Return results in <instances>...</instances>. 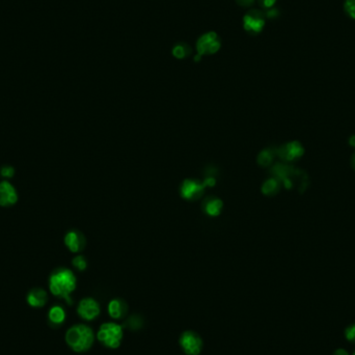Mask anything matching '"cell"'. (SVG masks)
<instances>
[{"label": "cell", "instance_id": "cell-21", "mask_svg": "<svg viewBox=\"0 0 355 355\" xmlns=\"http://www.w3.org/2000/svg\"><path fill=\"white\" fill-rule=\"evenodd\" d=\"M72 263H73V266H74V267H75V268H77V269H78V270H80V271L85 270V269H86V267H87L86 260H85V259H84V257H82V256H78V257L74 258Z\"/></svg>", "mask_w": 355, "mask_h": 355}, {"label": "cell", "instance_id": "cell-14", "mask_svg": "<svg viewBox=\"0 0 355 355\" xmlns=\"http://www.w3.org/2000/svg\"><path fill=\"white\" fill-rule=\"evenodd\" d=\"M280 189V181L276 178H270L262 186V192L265 195H275Z\"/></svg>", "mask_w": 355, "mask_h": 355}, {"label": "cell", "instance_id": "cell-5", "mask_svg": "<svg viewBox=\"0 0 355 355\" xmlns=\"http://www.w3.org/2000/svg\"><path fill=\"white\" fill-rule=\"evenodd\" d=\"M265 26V14L260 10H251L243 17V27L250 34H259Z\"/></svg>", "mask_w": 355, "mask_h": 355}, {"label": "cell", "instance_id": "cell-4", "mask_svg": "<svg viewBox=\"0 0 355 355\" xmlns=\"http://www.w3.org/2000/svg\"><path fill=\"white\" fill-rule=\"evenodd\" d=\"M221 46L220 38L214 31H209L199 37L196 43V50L199 55H211L216 53Z\"/></svg>", "mask_w": 355, "mask_h": 355}, {"label": "cell", "instance_id": "cell-28", "mask_svg": "<svg viewBox=\"0 0 355 355\" xmlns=\"http://www.w3.org/2000/svg\"><path fill=\"white\" fill-rule=\"evenodd\" d=\"M332 355H349V353H348V352H347L345 349L340 348V349L336 350V351L334 352V354H332Z\"/></svg>", "mask_w": 355, "mask_h": 355}, {"label": "cell", "instance_id": "cell-24", "mask_svg": "<svg viewBox=\"0 0 355 355\" xmlns=\"http://www.w3.org/2000/svg\"><path fill=\"white\" fill-rule=\"evenodd\" d=\"M275 3H276V0H258L259 6L265 10H269V9L273 8Z\"/></svg>", "mask_w": 355, "mask_h": 355}, {"label": "cell", "instance_id": "cell-23", "mask_svg": "<svg viewBox=\"0 0 355 355\" xmlns=\"http://www.w3.org/2000/svg\"><path fill=\"white\" fill-rule=\"evenodd\" d=\"M0 173H2V175L4 178H8V179H11V178L14 176L15 174V168L10 166V165H6L2 168V170H0Z\"/></svg>", "mask_w": 355, "mask_h": 355}, {"label": "cell", "instance_id": "cell-29", "mask_svg": "<svg viewBox=\"0 0 355 355\" xmlns=\"http://www.w3.org/2000/svg\"><path fill=\"white\" fill-rule=\"evenodd\" d=\"M349 144H350V146H352V147H354L355 148V135H352L350 138H349Z\"/></svg>", "mask_w": 355, "mask_h": 355}, {"label": "cell", "instance_id": "cell-1", "mask_svg": "<svg viewBox=\"0 0 355 355\" xmlns=\"http://www.w3.org/2000/svg\"><path fill=\"white\" fill-rule=\"evenodd\" d=\"M49 288L53 295L63 298L69 304H72L71 293L76 288V277L69 269H58L51 274Z\"/></svg>", "mask_w": 355, "mask_h": 355}, {"label": "cell", "instance_id": "cell-31", "mask_svg": "<svg viewBox=\"0 0 355 355\" xmlns=\"http://www.w3.org/2000/svg\"><path fill=\"white\" fill-rule=\"evenodd\" d=\"M201 58H202V55H199L197 53V55L194 57V61H199V60H201Z\"/></svg>", "mask_w": 355, "mask_h": 355}, {"label": "cell", "instance_id": "cell-22", "mask_svg": "<svg viewBox=\"0 0 355 355\" xmlns=\"http://www.w3.org/2000/svg\"><path fill=\"white\" fill-rule=\"evenodd\" d=\"M345 337H346L347 341L355 344V324H352L346 328Z\"/></svg>", "mask_w": 355, "mask_h": 355}, {"label": "cell", "instance_id": "cell-13", "mask_svg": "<svg viewBox=\"0 0 355 355\" xmlns=\"http://www.w3.org/2000/svg\"><path fill=\"white\" fill-rule=\"evenodd\" d=\"M127 310L126 304L119 299H115L113 301H110L108 304V313L110 317H113L115 319H120L122 318Z\"/></svg>", "mask_w": 355, "mask_h": 355}, {"label": "cell", "instance_id": "cell-6", "mask_svg": "<svg viewBox=\"0 0 355 355\" xmlns=\"http://www.w3.org/2000/svg\"><path fill=\"white\" fill-rule=\"evenodd\" d=\"M180 345L187 355H198L203 348L201 338L190 330L183 332L180 338Z\"/></svg>", "mask_w": 355, "mask_h": 355}, {"label": "cell", "instance_id": "cell-3", "mask_svg": "<svg viewBox=\"0 0 355 355\" xmlns=\"http://www.w3.org/2000/svg\"><path fill=\"white\" fill-rule=\"evenodd\" d=\"M97 338L104 346L117 349L120 347L123 340V327L117 323H105L101 325Z\"/></svg>", "mask_w": 355, "mask_h": 355}, {"label": "cell", "instance_id": "cell-7", "mask_svg": "<svg viewBox=\"0 0 355 355\" xmlns=\"http://www.w3.org/2000/svg\"><path fill=\"white\" fill-rule=\"evenodd\" d=\"M304 153V148L299 141H291L281 146L277 154L278 156L287 162H292L299 159Z\"/></svg>", "mask_w": 355, "mask_h": 355}, {"label": "cell", "instance_id": "cell-32", "mask_svg": "<svg viewBox=\"0 0 355 355\" xmlns=\"http://www.w3.org/2000/svg\"><path fill=\"white\" fill-rule=\"evenodd\" d=\"M353 355H355V351H354V353H353Z\"/></svg>", "mask_w": 355, "mask_h": 355}, {"label": "cell", "instance_id": "cell-18", "mask_svg": "<svg viewBox=\"0 0 355 355\" xmlns=\"http://www.w3.org/2000/svg\"><path fill=\"white\" fill-rule=\"evenodd\" d=\"M223 202L218 198H212L205 205V211L210 216H218L223 209Z\"/></svg>", "mask_w": 355, "mask_h": 355}, {"label": "cell", "instance_id": "cell-26", "mask_svg": "<svg viewBox=\"0 0 355 355\" xmlns=\"http://www.w3.org/2000/svg\"><path fill=\"white\" fill-rule=\"evenodd\" d=\"M264 14H265V16L267 17V18L273 19V18H276V17L279 15V12H278V10H276V9H274V8H271V9H269V10H267V12L264 13Z\"/></svg>", "mask_w": 355, "mask_h": 355}, {"label": "cell", "instance_id": "cell-12", "mask_svg": "<svg viewBox=\"0 0 355 355\" xmlns=\"http://www.w3.org/2000/svg\"><path fill=\"white\" fill-rule=\"evenodd\" d=\"M48 300L47 292L41 289V288H34V289L30 290L27 295V302L29 305L33 307H42L46 304Z\"/></svg>", "mask_w": 355, "mask_h": 355}, {"label": "cell", "instance_id": "cell-30", "mask_svg": "<svg viewBox=\"0 0 355 355\" xmlns=\"http://www.w3.org/2000/svg\"><path fill=\"white\" fill-rule=\"evenodd\" d=\"M351 166L355 170V152H354V154L352 155V157H351Z\"/></svg>", "mask_w": 355, "mask_h": 355}, {"label": "cell", "instance_id": "cell-16", "mask_svg": "<svg viewBox=\"0 0 355 355\" xmlns=\"http://www.w3.org/2000/svg\"><path fill=\"white\" fill-rule=\"evenodd\" d=\"M191 54V47L186 43H176L172 48V55L178 59H183Z\"/></svg>", "mask_w": 355, "mask_h": 355}, {"label": "cell", "instance_id": "cell-17", "mask_svg": "<svg viewBox=\"0 0 355 355\" xmlns=\"http://www.w3.org/2000/svg\"><path fill=\"white\" fill-rule=\"evenodd\" d=\"M65 319L64 309L61 306L55 305L49 310V321L53 324H61Z\"/></svg>", "mask_w": 355, "mask_h": 355}, {"label": "cell", "instance_id": "cell-9", "mask_svg": "<svg viewBox=\"0 0 355 355\" xmlns=\"http://www.w3.org/2000/svg\"><path fill=\"white\" fill-rule=\"evenodd\" d=\"M205 184L193 180H185L181 187V194L186 199H196L205 191Z\"/></svg>", "mask_w": 355, "mask_h": 355}, {"label": "cell", "instance_id": "cell-8", "mask_svg": "<svg viewBox=\"0 0 355 355\" xmlns=\"http://www.w3.org/2000/svg\"><path fill=\"white\" fill-rule=\"evenodd\" d=\"M77 313L82 319L91 321L99 316L100 305L93 298H84L79 302Z\"/></svg>", "mask_w": 355, "mask_h": 355}, {"label": "cell", "instance_id": "cell-15", "mask_svg": "<svg viewBox=\"0 0 355 355\" xmlns=\"http://www.w3.org/2000/svg\"><path fill=\"white\" fill-rule=\"evenodd\" d=\"M271 172L274 174V178H276V179H278L279 181H283L287 178H290V175L293 172V168L286 164L278 163L274 165Z\"/></svg>", "mask_w": 355, "mask_h": 355}, {"label": "cell", "instance_id": "cell-2", "mask_svg": "<svg viewBox=\"0 0 355 355\" xmlns=\"http://www.w3.org/2000/svg\"><path fill=\"white\" fill-rule=\"evenodd\" d=\"M65 342L75 352H84L94 343V332L91 327L78 324L72 326L65 334Z\"/></svg>", "mask_w": 355, "mask_h": 355}, {"label": "cell", "instance_id": "cell-20", "mask_svg": "<svg viewBox=\"0 0 355 355\" xmlns=\"http://www.w3.org/2000/svg\"><path fill=\"white\" fill-rule=\"evenodd\" d=\"M344 9L349 17L355 19V0H345Z\"/></svg>", "mask_w": 355, "mask_h": 355}, {"label": "cell", "instance_id": "cell-10", "mask_svg": "<svg viewBox=\"0 0 355 355\" xmlns=\"http://www.w3.org/2000/svg\"><path fill=\"white\" fill-rule=\"evenodd\" d=\"M18 194L15 187L8 181L0 183V206L10 207L17 203Z\"/></svg>", "mask_w": 355, "mask_h": 355}, {"label": "cell", "instance_id": "cell-27", "mask_svg": "<svg viewBox=\"0 0 355 355\" xmlns=\"http://www.w3.org/2000/svg\"><path fill=\"white\" fill-rule=\"evenodd\" d=\"M204 184L206 187H213L216 184V181L214 179V176H208L207 179L204 181Z\"/></svg>", "mask_w": 355, "mask_h": 355}, {"label": "cell", "instance_id": "cell-19", "mask_svg": "<svg viewBox=\"0 0 355 355\" xmlns=\"http://www.w3.org/2000/svg\"><path fill=\"white\" fill-rule=\"evenodd\" d=\"M273 158H274V153L271 150L267 149L260 153L258 157V162L261 166H268L273 161Z\"/></svg>", "mask_w": 355, "mask_h": 355}, {"label": "cell", "instance_id": "cell-25", "mask_svg": "<svg viewBox=\"0 0 355 355\" xmlns=\"http://www.w3.org/2000/svg\"><path fill=\"white\" fill-rule=\"evenodd\" d=\"M236 4L242 8H250L254 5L255 0H235Z\"/></svg>", "mask_w": 355, "mask_h": 355}, {"label": "cell", "instance_id": "cell-11", "mask_svg": "<svg viewBox=\"0 0 355 355\" xmlns=\"http://www.w3.org/2000/svg\"><path fill=\"white\" fill-rule=\"evenodd\" d=\"M64 244L72 253H78L85 246L84 236L77 231H71L64 237Z\"/></svg>", "mask_w": 355, "mask_h": 355}]
</instances>
